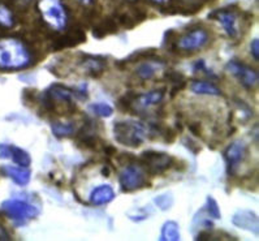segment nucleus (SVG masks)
I'll return each instance as SVG.
<instances>
[{
  "label": "nucleus",
  "mask_w": 259,
  "mask_h": 241,
  "mask_svg": "<svg viewBox=\"0 0 259 241\" xmlns=\"http://www.w3.org/2000/svg\"><path fill=\"white\" fill-rule=\"evenodd\" d=\"M33 63V54L24 41L16 37L0 38V70H19Z\"/></svg>",
  "instance_id": "1"
},
{
  "label": "nucleus",
  "mask_w": 259,
  "mask_h": 241,
  "mask_svg": "<svg viewBox=\"0 0 259 241\" xmlns=\"http://www.w3.org/2000/svg\"><path fill=\"white\" fill-rule=\"evenodd\" d=\"M38 12L40 19L50 29L63 31L69 24V12L63 0H38Z\"/></svg>",
  "instance_id": "2"
},
{
  "label": "nucleus",
  "mask_w": 259,
  "mask_h": 241,
  "mask_svg": "<svg viewBox=\"0 0 259 241\" xmlns=\"http://www.w3.org/2000/svg\"><path fill=\"white\" fill-rule=\"evenodd\" d=\"M113 133L119 144L128 147H138L149 137V129L145 124L133 120L116 122L113 126Z\"/></svg>",
  "instance_id": "3"
},
{
  "label": "nucleus",
  "mask_w": 259,
  "mask_h": 241,
  "mask_svg": "<svg viewBox=\"0 0 259 241\" xmlns=\"http://www.w3.org/2000/svg\"><path fill=\"white\" fill-rule=\"evenodd\" d=\"M2 210L8 215L11 220H13L16 226H24L29 220L37 218L39 214V210L34 205L16 198L4 201L2 204Z\"/></svg>",
  "instance_id": "4"
},
{
  "label": "nucleus",
  "mask_w": 259,
  "mask_h": 241,
  "mask_svg": "<svg viewBox=\"0 0 259 241\" xmlns=\"http://www.w3.org/2000/svg\"><path fill=\"white\" fill-rule=\"evenodd\" d=\"M208 41H210V35L206 29L194 28L186 31L176 42H174V49L177 52L181 51L192 54V52H197L198 50L203 49L208 43Z\"/></svg>",
  "instance_id": "5"
},
{
  "label": "nucleus",
  "mask_w": 259,
  "mask_h": 241,
  "mask_svg": "<svg viewBox=\"0 0 259 241\" xmlns=\"http://www.w3.org/2000/svg\"><path fill=\"white\" fill-rule=\"evenodd\" d=\"M140 162L141 167L145 168L147 174L156 176V175H162L167 170H169L174 166L175 159L165 153L147 150V151L141 154Z\"/></svg>",
  "instance_id": "6"
},
{
  "label": "nucleus",
  "mask_w": 259,
  "mask_h": 241,
  "mask_svg": "<svg viewBox=\"0 0 259 241\" xmlns=\"http://www.w3.org/2000/svg\"><path fill=\"white\" fill-rule=\"evenodd\" d=\"M120 188L122 192H133L146 185L145 170L136 163H128L119 177Z\"/></svg>",
  "instance_id": "7"
},
{
  "label": "nucleus",
  "mask_w": 259,
  "mask_h": 241,
  "mask_svg": "<svg viewBox=\"0 0 259 241\" xmlns=\"http://www.w3.org/2000/svg\"><path fill=\"white\" fill-rule=\"evenodd\" d=\"M74 90L60 84H54L47 89L42 98V104L47 111H54L58 103H65L68 106H74Z\"/></svg>",
  "instance_id": "8"
},
{
  "label": "nucleus",
  "mask_w": 259,
  "mask_h": 241,
  "mask_svg": "<svg viewBox=\"0 0 259 241\" xmlns=\"http://www.w3.org/2000/svg\"><path fill=\"white\" fill-rule=\"evenodd\" d=\"M227 70L232 76H235L240 81L241 85L249 89V90H251V89H254L258 85L259 77L256 70L254 68L249 67V65L244 64L242 61L231 60L227 64Z\"/></svg>",
  "instance_id": "9"
},
{
  "label": "nucleus",
  "mask_w": 259,
  "mask_h": 241,
  "mask_svg": "<svg viewBox=\"0 0 259 241\" xmlns=\"http://www.w3.org/2000/svg\"><path fill=\"white\" fill-rule=\"evenodd\" d=\"M211 19L217 20L222 28L224 29L226 34L229 38L235 39L240 37V25H238L237 13L235 11L228 10V8H223V10L213 11L210 15Z\"/></svg>",
  "instance_id": "10"
},
{
  "label": "nucleus",
  "mask_w": 259,
  "mask_h": 241,
  "mask_svg": "<svg viewBox=\"0 0 259 241\" xmlns=\"http://www.w3.org/2000/svg\"><path fill=\"white\" fill-rule=\"evenodd\" d=\"M246 144L242 140H237L235 142H232L224 151V156H226L227 162V171L229 175H233L238 166L244 162V159L246 158Z\"/></svg>",
  "instance_id": "11"
},
{
  "label": "nucleus",
  "mask_w": 259,
  "mask_h": 241,
  "mask_svg": "<svg viewBox=\"0 0 259 241\" xmlns=\"http://www.w3.org/2000/svg\"><path fill=\"white\" fill-rule=\"evenodd\" d=\"M164 94L165 88L151 90V92L146 93V94H136L131 110H133L137 113L145 112V111H147L151 107L160 103L163 101V98H164Z\"/></svg>",
  "instance_id": "12"
},
{
  "label": "nucleus",
  "mask_w": 259,
  "mask_h": 241,
  "mask_svg": "<svg viewBox=\"0 0 259 241\" xmlns=\"http://www.w3.org/2000/svg\"><path fill=\"white\" fill-rule=\"evenodd\" d=\"M86 41L85 31L81 28H72L69 31L65 34L56 37L55 39L52 41V49L54 50H63L67 47H74L79 43H83Z\"/></svg>",
  "instance_id": "13"
},
{
  "label": "nucleus",
  "mask_w": 259,
  "mask_h": 241,
  "mask_svg": "<svg viewBox=\"0 0 259 241\" xmlns=\"http://www.w3.org/2000/svg\"><path fill=\"white\" fill-rule=\"evenodd\" d=\"M0 158L2 159H12L13 162L21 167H29L31 163V158L29 153L25 150L20 149L13 145L0 144Z\"/></svg>",
  "instance_id": "14"
},
{
  "label": "nucleus",
  "mask_w": 259,
  "mask_h": 241,
  "mask_svg": "<svg viewBox=\"0 0 259 241\" xmlns=\"http://www.w3.org/2000/svg\"><path fill=\"white\" fill-rule=\"evenodd\" d=\"M81 67L89 76L98 77L101 76L107 68V61L101 56H90L85 55L81 59Z\"/></svg>",
  "instance_id": "15"
},
{
  "label": "nucleus",
  "mask_w": 259,
  "mask_h": 241,
  "mask_svg": "<svg viewBox=\"0 0 259 241\" xmlns=\"http://www.w3.org/2000/svg\"><path fill=\"white\" fill-rule=\"evenodd\" d=\"M2 172L7 177H10L13 183L20 186L28 185L30 181V171L28 167H21V166H3Z\"/></svg>",
  "instance_id": "16"
},
{
  "label": "nucleus",
  "mask_w": 259,
  "mask_h": 241,
  "mask_svg": "<svg viewBox=\"0 0 259 241\" xmlns=\"http://www.w3.org/2000/svg\"><path fill=\"white\" fill-rule=\"evenodd\" d=\"M113 198H115V192H113L112 186L108 184H103V185H98L92 190L89 199H90V204L94 206H102V205L111 202Z\"/></svg>",
  "instance_id": "17"
},
{
  "label": "nucleus",
  "mask_w": 259,
  "mask_h": 241,
  "mask_svg": "<svg viewBox=\"0 0 259 241\" xmlns=\"http://www.w3.org/2000/svg\"><path fill=\"white\" fill-rule=\"evenodd\" d=\"M233 224L244 229H249L253 233H258V218L251 211H238L233 217Z\"/></svg>",
  "instance_id": "18"
},
{
  "label": "nucleus",
  "mask_w": 259,
  "mask_h": 241,
  "mask_svg": "<svg viewBox=\"0 0 259 241\" xmlns=\"http://www.w3.org/2000/svg\"><path fill=\"white\" fill-rule=\"evenodd\" d=\"M150 59H146V60H145L146 63H142V64L138 65L137 69H136V74H137V77H140L141 79H151L155 76L156 70L164 65V61H163L162 59L156 58V61H154V63H150Z\"/></svg>",
  "instance_id": "19"
},
{
  "label": "nucleus",
  "mask_w": 259,
  "mask_h": 241,
  "mask_svg": "<svg viewBox=\"0 0 259 241\" xmlns=\"http://www.w3.org/2000/svg\"><path fill=\"white\" fill-rule=\"evenodd\" d=\"M190 90H192L194 94L198 95H212V97H217V95H222L220 89L217 85L208 83V81H193L192 85H190Z\"/></svg>",
  "instance_id": "20"
},
{
  "label": "nucleus",
  "mask_w": 259,
  "mask_h": 241,
  "mask_svg": "<svg viewBox=\"0 0 259 241\" xmlns=\"http://www.w3.org/2000/svg\"><path fill=\"white\" fill-rule=\"evenodd\" d=\"M51 131L52 133L59 138L69 137V136L74 135V132H76V126H74V123L55 122L51 124Z\"/></svg>",
  "instance_id": "21"
},
{
  "label": "nucleus",
  "mask_w": 259,
  "mask_h": 241,
  "mask_svg": "<svg viewBox=\"0 0 259 241\" xmlns=\"http://www.w3.org/2000/svg\"><path fill=\"white\" fill-rule=\"evenodd\" d=\"M160 240L163 241H179L180 240V229L176 222H165L162 228V236Z\"/></svg>",
  "instance_id": "22"
},
{
  "label": "nucleus",
  "mask_w": 259,
  "mask_h": 241,
  "mask_svg": "<svg viewBox=\"0 0 259 241\" xmlns=\"http://www.w3.org/2000/svg\"><path fill=\"white\" fill-rule=\"evenodd\" d=\"M16 25V17L12 10L4 3H0V28L12 29Z\"/></svg>",
  "instance_id": "23"
},
{
  "label": "nucleus",
  "mask_w": 259,
  "mask_h": 241,
  "mask_svg": "<svg viewBox=\"0 0 259 241\" xmlns=\"http://www.w3.org/2000/svg\"><path fill=\"white\" fill-rule=\"evenodd\" d=\"M117 30V26H116L115 21L112 20H106V21L101 22V24L95 26L94 30H93V34H94L95 38H104L107 34H111V33H115Z\"/></svg>",
  "instance_id": "24"
},
{
  "label": "nucleus",
  "mask_w": 259,
  "mask_h": 241,
  "mask_svg": "<svg viewBox=\"0 0 259 241\" xmlns=\"http://www.w3.org/2000/svg\"><path fill=\"white\" fill-rule=\"evenodd\" d=\"M90 110L95 113L97 116H102V117H110L112 115L113 110L110 104L104 103V102H98V103H93L90 106Z\"/></svg>",
  "instance_id": "25"
},
{
  "label": "nucleus",
  "mask_w": 259,
  "mask_h": 241,
  "mask_svg": "<svg viewBox=\"0 0 259 241\" xmlns=\"http://www.w3.org/2000/svg\"><path fill=\"white\" fill-rule=\"evenodd\" d=\"M206 209H207V213L210 217H212L213 219H220V210L219 206H218V202L212 198V197H207V202H206Z\"/></svg>",
  "instance_id": "26"
},
{
  "label": "nucleus",
  "mask_w": 259,
  "mask_h": 241,
  "mask_svg": "<svg viewBox=\"0 0 259 241\" xmlns=\"http://www.w3.org/2000/svg\"><path fill=\"white\" fill-rule=\"evenodd\" d=\"M136 97L135 92H128L119 99V106L122 111H129L132 108V103Z\"/></svg>",
  "instance_id": "27"
},
{
  "label": "nucleus",
  "mask_w": 259,
  "mask_h": 241,
  "mask_svg": "<svg viewBox=\"0 0 259 241\" xmlns=\"http://www.w3.org/2000/svg\"><path fill=\"white\" fill-rule=\"evenodd\" d=\"M172 199L171 194H162V195H158L155 198V204L158 205L159 208L162 209V210H168V209L172 206Z\"/></svg>",
  "instance_id": "28"
},
{
  "label": "nucleus",
  "mask_w": 259,
  "mask_h": 241,
  "mask_svg": "<svg viewBox=\"0 0 259 241\" xmlns=\"http://www.w3.org/2000/svg\"><path fill=\"white\" fill-rule=\"evenodd\" d=\"M164 78L168 79L169 83H174L175 85L185 81V77H184L180 72H176V70H169V72H167V73L164 74Z\"/></svg>",
  "instance_id": "29"
},
{
  "label": "nucleus",
  "mask_w": 259,
  "mask_h": 241,
  "mask_svg": "<svg viewBox=\"0 0 259 241\" xmlns=\"http://www.w3.org/2000/svg\"><path fill=\"white\" fill-rule=\"evenodd\" d=\"M160 135H162L163 140H164L165 142H168V144L174 142L175 138H176V132H175V129L169 128V127L160 129Z\"/></svg>",
  "instance_id": "30"
},
{
  "label": "nucleus",
  "mask_w": 259,
  "mask_h": 241,
  "mask_svg": "<svg viewBox=\"0 0 259 241\" xmlns=\"http://www.w3.org/2000/svg\"><path fill=\"white\" fill-rule=\"evenodd\" d=\"M251 55L255 60H259V41L254 39L251 42Z\"/></svg>",
  "instance_id": "31"
},
{
  "label": "nucleus",
  "mask_w": 259,
  "mask_h": 241,
  "mask_svg": "<svg viewBox=\"0 0 259 241\" xmlns=\"http://www.w3.org/2000/svg\"><path fill=\"white\" fill-rule=\"evenodd\" d=\"M7 240H11L10 233L7 232V229L4 228L3 226H0V241H7Z\"/></svg>",
  "instance_id": "32"
},
{
  "label": "nucleus",
  "mask_w": 259,
  "mask_h": 241,
  "mask_svg": "<svg viewBox=\"0 0 259 241\" xmlns=\"http://www.w3.org/2000/svg\"><path fill=\"white\" fill-rule=\"evenodd\" d=\"M77 2H78L79 4H82L83 7H90L94 4L95 0H77Z\"/></svg>",
  "instance_id": "33"
},
{
  "label": "nucleus",
  "mask_w": 259,
  "mask_h": 241,
  "mask_svg": "<svg viewBox=\"0 0 259 241\" xmlns=\"http://www.w3.org/2000/svg\"><path fill=\"white\" fill-rule=\"evenodd\" d=\"M150 2L154 4H158V6H163V4L167 3V0H150Z\"/></svg>",
  "instance_id": "34"
},
{
  "label": "nucleus",
  "mask_w": 259,
  "mask_h": 241,
  "mask_svg": "<svg viewBox=\"0 0 259 241\" xmlns=\"http://www.w3.org/2000/svg\"><path fill=\"white\" fill-rule=\"evenodd\" d=\"M24 2L25 3H28V2H30V0H24Z\"/></svg>",
  "instance_id": "35"
},
{
  "label": "nucleus",
  "mask_w": 259,
  "mask_h": 241,
  "mask_svg": "<svg viewBox=\"0 0 259 241\" xmlns=\"http://www.w3.org/2000/svg\"><path fill=\"white\" fill-rule=\"evenodd\" d=\"M128 2H137V0H128Z\"/></svg>",
  "instance_id": "36"
}]
</instances>
